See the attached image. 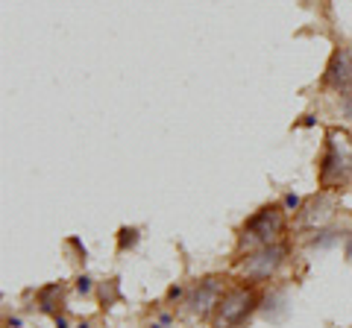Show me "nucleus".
Masks as SVG:
<instances>
[{
	"label": "nucleus",
	"mask_w": 352,
	"mask_h": 328,
	"mask_svg": "<svg viewBox=\"0 0 352 328\" xmlns=\"http://www.w3.org/2000/svg\"><path fill=\"white\" fill-rule=\"evenodd\" d=\"M352 179V135L346 129H329L326 150L320 159V185L335 191Z\"/></svg>",
	"instance_id": "obj_1"
},
{
	"label": "nucleus",
	"mask_w": 352,
	"mask_h": 328,
	"mask_svg": "<svg viewBox=\"0 0 352 328\" xmlns=\"http://www.w3.org/2000/svg\"><path fill=\"white\" fill-rule=\"evenodd\" d=\"M282 261H285V246L270 244V246H261L256 255H250L244 264H241V270H244V276L250 281H264L279 270Z\"/></svg>",
	"instance_id": "obj_4"
},
{
	"label": "nucleus",
	"mask_w": 352,
	"mask_h": 328,
	"mask_svg": "<svg viewBox=\"0 0 352 328\" xmlns=\"http://www.w3.org/2000/svg\"><path fill=\"white\" fill-rule=\"evenodd\" d=\"M252 308H256V293L250 288L241 284V288L226 290L214 308V328H241Z\"/></svg>",
	"instance_id": "obj_2"
},
{
	"label": "nucleus",
	"mask_w": 352,
	"mask_h": 328,
	"mask_svg": "<svg viewBox=\"0 0 352 328\" xmlns=\"http://www.w3.org/2000/svg\"><path fill=\"white\" fill-rule=\"evenodd\" d=\"M344 253H346V261H352V235H349V240H346V249H344Z\"/></svg>",
	"instance_id": "obj_15"
},
{
	"label": "nucleus",
	"mask_w": 352,
	"mask_h": 328,
	"mask_svg": "<svg viewBox=\"0 0 352 328\" xmlns=\"http://www.w3.org/2000/svg\"><path fill=\"white\" fill-rule=\"evenodd\" d=\"M56 299H62V288L59 284H47L44 290H38V305H41V311L44 314H56L59 316V308H56Z\"/></svg>",
	"instance_id": "obj_8"
},
{
	"label": "nucleus",
	"mask_w": 352,
	"mask_h": 328,
	"mask_svg": "<svg viewBox=\"0 0 352 328\" xmlns=\"http://www.w3.org/2000/svg\"><path fill=\"white\" fill-rule=\"evenodd\" d=\"M68 244H71V246H74V249H76V253H80V258H82V261H85V255H88V253H85V246H82V244H80V240H76V237H71V240H68Z\"/></svg>",
	"instance_id": "obj_13"
},
{
	"label": "nucleus",
	"mask_w": 352,
	"mask_h": 328,
	"mask_svg": "<svg viewBox=\"0 0 352 328\" xmlns=\"http://www.w3.org/2000/svg\"><path fill=\"white\" fill-rule=\"evenodd\" d=\"M326 89H332L338 94H352V53L349 50H335L332 59L326 65L323 73Z\"/></svg>",
	"instance_id": "obj_5"
},
{
	"label": "nucleus",
	"mask_w": 352,
	"mask_h": 328,
	"mask_svg": "<svg viewBox=\"0 0 352 328\" xmlns=\"http://www.w3.org/2000/svg\"><path fill=\"white\" fill-rule=\"evenodd\" d=\"M332 211H335V202L329 200L326 194H320V196H314V200L302 209L300 220H302L305 226H320V223H326L329 217H332Z\"/></svg>",
	"instance_id": "obj_7"
},
{
	"label": "nucleus",
	"mask_w": 352,
	"mask_h": 328,
	"mask_svg": "<svg viewBox=\"0 0 352 328\" xmlns=\"http://www.w3.org/2000/svg\"><path fill=\"white\" fill-rule=\"evenodd\" d=\"M76 290H80V293H91V279H88V276L76 279Z\"/></svg>",
	"instance_id": "obj_11"
},
{
	"label": "nucleus",
	"mask_w": 352,
	"mask_h": 328,
	"mask_svg": "<svg viewBox=\"0 0 352 328\" xmlns=\"http://www.w3.org/2000/svg\"><path fill=\"white\" fill-rule=\"evenodd\" d=\"M138 244V229H120V249Z\"/></svg>",
	"instance_id": "obj_9"
},
{
	"label": "nucleus",
	"mask_w": 352,
	"mask_h": 328,
	"mask_svg": "<svg viewBox=\"0 0 352 328\" xmlns=\"http://www.w3.org/2000/svg\"><path fill=\"white\" fill-rule=\"evenodd\" d=\"M329 244H335L332 232H323V237H317V240H314V246H329Z\"/></svg>",
	"instance_id": "obj_12"
},
{
	"label": "nucleus",
	"mask_w": 352,
	"mask_h": 328,
	"mask_svg": "<svg viewBox=\"0 0 352 328\" xmlns=\"http://www.w3.org/2000/svg\"><path fill=\"white\" fill-rule=\"evenodd\" d=\"M115 299H118V279H112L109 284H103V305L115 302Z\"/></svg>",
	"instance_id": "obj_10"
},
{
	"label": "nucleus",
	"mask_w": 352,
	"mask_h": 328,
	"mask_svg": "<svg viewBox=\"0 0 352 328\" xmlns=\"http://www.w3.org/2000/svg\"><path fill=\"white\" fill-rule=\"evenodd\" d=\"M223 281H226V279H217V276L203 279V281L191 290V296H188V311H191V314L206 316L212 308H217L220 296L226 293V290H223Z\"/></svg>",
	"instance_id": "obj_6"
},
{
	"label": "nucleus",
	"mask_w": 352,
	"mask_h": 328,
	"mask_svg": "<svg viewBox=\"0 0 352 328\" xmlns=\"http://www.w3.org/2000/svg\"><path fill=\"white\" fill-rule=\"evenodd\" d=\"M285 232V214L282 209H276V205H267V209L256 211L247 220L244 226V244L250 246H270L276 244V240L282 237Z\"/></svg>",
	"instance_id": "obj_3"
},
{
	"label": "nucleus",
	"mask_w": 352,
	"mask_h": 328,
	"mask_svg": "<svg viewBox=\"0 0 352 328\" xmlns=\"http://www.w3.org/2000/svg\"><path fill=\"white\" fill-rule=\"evenodd\" d=\"M285 205H288V209H300V200H296L294 194H288V196H285Z\"/></svg>",
	"instance_id": "obj_14"
}]
</instances>
